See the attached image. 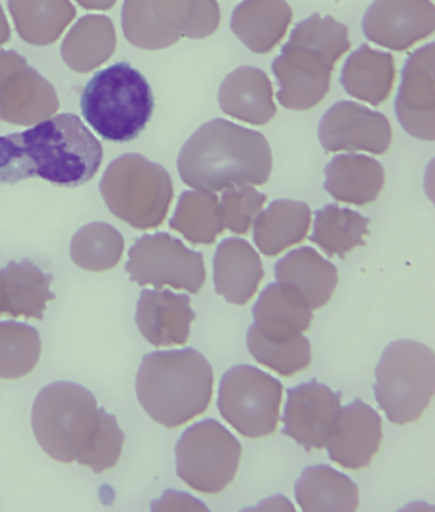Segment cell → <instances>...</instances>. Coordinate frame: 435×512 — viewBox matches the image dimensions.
Segmentation results:
<instances>
[{
	"instance_id": "1",
	"label": "cell",
	"mask_w": 435,
	"mask_h": 512,
	"mask_svg": "<svg viewBox=\"0 0 435 512\" xmlns=\"http://www.w3.org/2000/svg\"><path fill=\"white\" fill-rule=\"evenodd\" d=\"M178 170L187 186L202 191L263 186L271 177L272 151L262 133L214 119L185 142Z\"/></svg>"
},
{
	"instance_id": "2",
	"label": "cell",
	"mask_w": 435,
	"mask_h": 512,
	"mask_svg": "<svg viewBox=\"0 0 435 512\" xmlns=\"http://www.w3.org/2000/svg\"><path fill=\"white\" fill-rule=\"evenodd\" d=\"M349 29L335 18L316 15L298 23L272 63L277 100L286 109L308 110L326 98L336 63L350 49Z\"/></svg>"
},
{
	"instance_id": "3",
	"label": "cell",
	"mask_w": 435,
	"mask_h": 512,
	"mask_svg": "<svg viewBox=\"0 0 435 512\" xmlns=\"http://www.w3.org/2000/svg\"><path fill=\"white\" fill-rule=\"evenodd\" d=\"M137 396L155 422L177 428L206 412L214 392V371L192 348L145 355L138 369Z\"/></svg>"
},
{
	"instance_id": "4",
	"label": "cell",
	"mask_w": 435,
	"mask_h": 512,
	"mask_svg": "<svg viewBox=\"0 0 435 512\" xmlns=\"http://www.w3.org/2000/svg\"><path fill=\"white\" fill-rule=\"evenodd\" d=\"M154 108L150 83L127 62L97 72L81 96L86 122L114 144L136 140L151 121Z\"/></svg>"
},
{
	"instance_id": "5",
	"label": "cell",
	"mask_w": 435,
	"mask_h": 512,
	"mask_svg": "<svg viewBox=\"0 0 435 512\" xmlns=\"http://www.w3.org/2000/svg\"><path fill=\"white\" fill-rule=\"evenodd\" d=\"M36 177L60 187H80L99 172L104 150L94 133L74 114L44 119L20 133Z\"/></svg>"
},
{
	"instance_id": "6",
	"label": "cell",
	"mask_w": 435,
	"mask_h": 512,
	"mask_svg": "<svg viewBox=\"0 0 435 512\" xmlns=\"http://www.w3.org/2000/svg\"><path fill=\"white\" fill-rule=\"evenodd\" d=\"M100 408L91 391L74 382H54L36 396L32 428L50 458L73 463L89 446L99 422Z\"/></svg>"
},
{
	"instance_id": "7",
	"label": "cell",
	"mask_w": 435,
	"mask_h": 512,
	"mask_svg": "<svg viewBox=\"0 0 435 512\" xmlns=\"http://www.w3.org/2000/svg\"><path fill=\"white\" fill-rule=\"evenodd\" d=\"M100 192L111 214L138 230L159 228L174 198L170 174L138 154L111 161L101 179Z\"/></svg>"
},
{
	"instance_id": "8",
	"label": "cell",
	"mask_w": 435,
	"mask_h": 512,
	"mask_svg": "<svg viewBox=\"0 0 435 512\" xmlns=\"http://www.w3.org/2000/svg\"><path fill=\"white\" fill-rule=\"evenodd\" d=\"M216 0H124L122 27L137 48L161 50L182 38L200 40L219 29Z\"/></svg>"
},
{
	"instance_id": "9",
	"label": "cell",
	"mask_w": 435,
	"mask_h": 512,
	"mask_svg": "<svg viewBox=\"0 0 435 512\" xmlns=\"http://www.w3.org/2000/svg\"><path fill=\"white\" fill-rule=\"evenodd\" d=\"M374 386L379 407L392 423L418 421L435 390L433 350L416 341L400 340L384 350Z\"/></svg>"
},
{
	"instance_id": "10",
	"label": "cell",
	"mask_w": 435,
	"mask_h": 512,
	"mask_svg": "<svg viewBox=\"0 0 435 512\" xmlns=\"http://www.w3.org/2000/svg\"><path fill=\"white\" fill-rule=\"evenodd\" d=\"M175 454L178 477L194 491L216 495L234 481L242 445L222 424L207 419L183 433Z\"/></svg>"
},
{
	"instance_id": "11",
	"label": "cell",
	"mask_w": 435,
	"mask_h": 512,
	"mask_svg": "<svg viewBox=\"0 0 435 512\" xmlns=\"http://www.w3.org/2000/svg\"><path fill=\"white\" fill-rule=\"evenodd\" d=\"M281 382L252 366H235L222 377L219 410L240 435L262 438L276 431L282 403Z\"/></svg>"
},
{
	"instance_id": "12",
	"label": "cell",
	"mask_w": 435,
	"mask_h": 512,
	"mask_svg": "<svg viewBox=\"0 0 435 512\" xmlns=\"http://www.w3.org/2000/svg\"><path fill=\"white\" fill-rule=\"evenodd\" d=\"M126 272L133 283L197 294L206 281L205 258L168 233L147 234L129 249Z\"/></svg>"
},
{
	"instance_id": "13",
	"label": "cell",
	"mask_w": 435,
	"mask_h": 512,
	"mask_svg": "<svg viewBox=\"0 0 435 512\" xmlns=\"http://www.w3.org/2000/svg\"><path fill=\"white\" fill-rule=\"evenodd\" d=\"M58 110L52 83L15 50H0V121L30 127Z\"/></svg>"
},
{
	"instance_id": "14",
	"label": "cell",
	"mask_w": 435,
	"mask_h": 512,
	"mask_svg": "<svg viewBox=\"0 0 435 512\" xmlns=\"http://www.w3.org/2000/svg\"><path fill=\"white\" fill-rule=\"evenodd\" d=\"M318 133L323 149L328 152L365 151L382 155L392 144L387 117L353 101H340L328 109Z\"/></svg>"
},
{
	"instance_id": "15",
	"label": "cell",
	"mask_w": 435,
	"mask_h": 512,
	"mask_svg": "<svg viewBox=\"0 0 435 512\" xmlns=\"http://www.w3.org/2000/svg\"><path fill=\"white\" fill-rule=\"evenodd\" d=\"M435 30L430 0H376L363 18L365 38L383 48L405 52Z\"/></svg>"
},
{
	"instance_id": "16",
	"label": "cell",
	"mask_w": 435,
	"mask_h": 512,
	"mask_svg": "<svg viewBox=\"0 0 435 512\" xmlns=\"http://www.w3.org/2000/svg\"><path fill=\"white\" fill-rule=\"evenodd\" d=\"M341 398V392L316 380L289 389L282 433L308 452L325 449L342 408Z\"/></svg>"
},
{
	"instance_id": "17",
	"label": "cell",
	"mask_w": 435,
	"mask_h": 512,
	"mask_svg": "<svg viewBox=\"0 0 435 512\" xmlns=\"http://www.w3.org/2000/svg\"><path fill=\"white\" fill-rule=\"evenodd\" d=\"M434 44L410 55L402 72L395 109L397 118L410 136L435 140Z\"/></svg>"
},
{
	"instance_id": "18",
	"label": "cell",
	"mask_w": 435,
	"mask_h": 512,
	"mask_svg": "<svg viewBox=\"0 0 435 512\" xmlns=\"http://www.w3.org/2000/svg\"><path fill=\"white\" fill-rule=\"evenodd\" d=\"M382 440L381 415L356 399L341 408L326 447L332 461L346 469L360 470L372 463Z\"/></svg>"
},
{
	"instance_id": "19",
	"label": "cell",
	"mask_w": 435,
	"mask_h": 512,
	"mask_svg": "<svg viewBox=\"0 0 435 512\" xmlns=\"http://www.w3.org/2000/svg\"><path fill=\"white\" fill-rule=\"evenodd\" d=\"M196 313L191 298L170 290L145 289L137 304L136 322L143 338L156 348L184 345Z\"/></svg>"
},
{
	"instance_id": "20",
	"label": "cell",
	"mask_w": 435,
	"mask_h": 512,
	"mask_svg": "<svg viewBox=\"0 0 435 512\" xmlns=\"http://www.w3.org/2000/svg\"><path fill=\"white\" fill-rule=\"evenodd\" d=\"M265 278L261 257L244 239L229 238L219 244L214 258L216 293L236 306H244Z\"/></svg>"
},
{
	"instance_id": "21",
	"label": "cell",
	"mask_w": 435,
	"mask_h": 512,
	"mask_svg": "<svg viewBox=\"0 0 435 512\" xmlns=\"http://www.w3.org/2000/svg\"><path fill=\"white\" fill-rule=\"evenodd\" d=\"M277 283L295 290L310 309L326 306L339 283V272L316 249L302 247L276 264Z\"/></svg>"
},
{
	"instance_id": "22",
	"label": "cell",
	"mask_w": 435,
	"mask_h": 512,
	"mask_svg": "<svg viewBox=\"0 0 435 512\" xmlns=\"http://www.w3.org/2000/svg\"><path fill=\"white\" fill-rule=\"evenodd\" d=\"M219 103L222 112L253 126L271 122L277 113L270 78L256 67L231 72L220 87Z\"/></svg>"
},
{
	"instance_id": "23",
	"label": "cell",
	"mask_w": 435,
	"mask_h": 512,
	"mask_svg": "<svg viewBox=\"0 0 435 512\" xmlns=\"http://www.w3.org/2000/svg\"><path fill=\"white\" fill-rule=\"evenodd\" d=\"M291 21L293 9L286 0H244L234 9L230 27L253 53L267 54L285 38Z\"/></svg>"
},
{
	"instance_id": "24",
	"label": "cell",
	"mask_w": 435,
	"mask_h": 512,
	"mask_svg": "<svg viewBox=\"0 0 435 512\" xmlns=\"http://www.w3.org/2000/svg\"><path fill=\"white\" fill-rule=\"evenodd\" d=\"M53 276L30 260L12 261L0 270V315L43 320Z\"/></svg>"
},
{
	"instance_id": "25",
	"label": "cell",
	"mask_w": 435,
	"mask_h": 512,
	"mask_svg": "<svg viewBox=\"0 0 435 512\" xmlns=\"http://www.w3.org/2000/svg\"><path fill=\"white\" fill-rule=\"evenodd\" d=\"M253 318L254 327L265 338L289 341L309 329L313 313L295 290L277 283L263 290L254 304Z\"/></svg>"
},
{
	"instance_id": "26",
	"label": "cell",
	"mask_w": 435,
	"mask_h": 512,
	"mask_svg": "<svg viewBox=\"0 0 435 512\" xmlns=\"http://www.w3.org/2000/svg\"><path fill=\"white\" fill-rule=\"evenodd\" d=\"M384 182L383 166L365 155H339L326 168L325 189L336 201L344 204H372L381 195Z\"/></svg>"
},
{
	"instance_id": "27",
	"label": "cell",
	"mask_w": 435,
	"mask_h": 512,
	"mask_svg": "<svg viewBox=\"0 0 435 512\" xmlns=\"http://www.w3.org/2000/svg\"><path fill=\"white\" fill-rule=\"evenodd\" d=\"M396 78L395 59L364 44L346 59L341 85L353 98L379 106L390 98Z\"/></svg>"
},
{
	"instance_id": "28",
	"label": "cell",
	"mask_w": 435,
	"mask_h": 512,
	"mask_svg": "<svg viewBox=\"0 0 435 512\" xmlns=\"http://www.w3.org/2000/svg\"><path fill=\"white\" fill-rule=\"evenodd\" d=\"M310 221L312 211L304 202L273 201L254 220V243L263 255L279 256L285 249L304 241L309 232Z\"/></svg>"
},
{
	"instance_id": "29",
	"label": "cell",
	"mask_w": 435,
	"mask_h": 512,
	"mask_svg": "<svg viewBox=\"0 0 435 512\" xmlns=\"http://www.w3.org/2000/svg\"><path fill=\"white\" fill-rule=\"evenodd\" d=\"M117 49L113 21L101 15L80 18L64 38L60 53L74 72L89 73L108 62Z\"/></svg>"
},
{
	"instance_id": "30",
	"label": "cell",
	"mask_w": 435,
	"mask_h": 512,
	"mask_svg": "<svg viewBox=\"0 0 435 512\" xmlns=\"http://www.w3.org/2000/svg\"><path fill=\"white\" fill-rule=\"evenodd\" d=\"M18 35L27 44L52 45L77 16L71 0H8Z\"/></svg>"
},
{
	"instance_id": "31",
	"label": "cell",
	"mask_w": 435,
	"mask_h": 512,
	"mask_svg": "<svg viewBox=\"0 0 435 512\" xmlns=\"http://www.w3.org/2000/svg\"><path fill=\"white\" fill-rule=\"evenodd\" d=\"M295 497L303 511H355L359 507L358 486L328 465L305 468L296 482Z\"/></svg>"
},
{
	"instance_id": "32",
	"label": "cell",
	"mask_w": 435,
	"mask_h": 512,
	"mask_svg": "<svg viewBox=\"0 0 435 512\" xmlns=\"http://www.w3.org/2000/svg\"><path fill=\"white\" fill-rule=\"evenodd\" d=\"M169 225L192 244H214L216 238L226 229L222 221L219 197L215 192L202 189L183 192Z\"/></svg>"
},
{
	"instance_id": "33",
	"label": "cell",
	"mask_w": 435,
	"mask_h": 512,
	"mask_svg": "<svg viewBox=\"0 0 435 512\" xmlns=\"http://www.w3.org/2000/svg\"><path fill=\"white\" fill-rule=\"evenodd\" d=\"M370 220L359 212L339 205H327L316 212L310 241L328 256L344 258L356 247L365 246Z\"/></svg>"
},
{
	"instance_id": "34",
	"label": "cell",
	"mask_w": 435,
	"mask_h": 512,
	"mask_svg": "<svg viewBox=\"0 0 435 512\" xmlns=\"http://www.w3.org/2000/svg\"><path fill=\"white\" fill-rule=\"evenodd\" d=\"M124 238L108 223L87 224L73 235L71 257L83 270L101 272L113 269L122 260Z\"/></svg>"
},
{
	"instance_id": "35",
	"label": "cell",
	"mask_w": 435,
	"mask_h": 512,
	"mask_svg": "<svg viewBox=\"0 0 435 512\" xmlns=\"http://www.w3.org/2000/svg\"><path fill=\"white\" fill-rule=\"evenodd\" d=\"M40 354L39 331L16 321L0 322V378L18 380L30 375Z\"/></svg>"
},
{
	"instance_id": "36",
	"label": "cell",
	"mask_w": 435,
	"mask_h": 512,
	"mask_svg": "<svg viewBox=\"0 0 435 512\" xmlns=\"http://www.w3.org/2000/svg\"><path fill=\"white\" fill-rule=\"evenodd\" d=\"M249 352L258 363L281 376L291 377L304 371L312 362V347L305 336L289 341H275L259 334L254 325L247 334Z\"/></svg>"
},
{
	"instance_id": "37",
	"label": "cell",
	"mask_w": 435,
	"mask_h": 512,
	"mask_svg": "<svg viewBox=\"0 0 435 512\" xmlns=\"http://www.w3.org/2000/svg\"><path fill=\"white\" fill-rule=\"evenodd\" d=\"M124 440L126 437L118 426L117 418L100 409L95 435L76 461L96 474L104 473L118 464Z\"/></svg>"
},
{
	"instance_id": "38",
	"label": "cell",
	"mask_w": 435,
	"mask_h": 512,
	"mask_svg": "<svg viewBox=\"0 0 435 512\" xmlns=\"http://www.w3.org/2000/svg\"><path fill=\"white\" fill-rule=\"evenodd\" d=\"M266 201L267 197L252 186H235L225 189L220 202L225 228L235 234H247L259 212L265 207Z\"/></svg>"
},
{
	"instance_id": "39",
	"label": "cell",
	"mask_w": 435,
	"mask_h": 512,
	"mask_svg": "<svg viewBox=\"0 0 435 512\" xmlns=\"http://www.w3.org/2000/svg\"><path fill=\"white\" fill-rule=\"evenodd\" d=\"M35 177L34 163L22 145L20 133L0 136V184H16Z\"/></svg>"
},
{
	"instance_id": "40",
	"label": "cell",
	"mask_w": 435,
	"mask_h": 512,
	"mask_svg": "<svg viewBox=\"0 0 435 512\" xmlns=\"http://www.w3.org/2000/svg\"><path fill=\"white\" fill-rule=\"evenodd\" d=\"M152 511H207V507L196 498L175 491H166L164 496L151 505Z\"/></svg>"
},
{
	"instance_id": "41",
	"label": "cell",
	"mask_w": 435,
	"mask_h": 512,
	"mask_svg": "<svg viewBox=\"0 0 435 512\" xmlns=\"http://www.w3.org/2000/svg\"><path fill=\"white\" fill-rule=\"evenodd\" d=\"M77 3L89 11H109L117 0H77Z\"/></svg>"
},
{
	"instance_id": "42",
	"label": "cell",
	"mask_w": 435,
	"mask_h": 512,
	"mask_svg": "<svg viewBox=\"0 0 435 512\" xmlns=\"http://www.w3.org/2000/svg\"><path fill=\"white\" fill-rule=\"evenodd\" d=\"M9 39H11V27H9L6 13L0 4V46L7 44Z\"/></svg>"
}]
</instances>
